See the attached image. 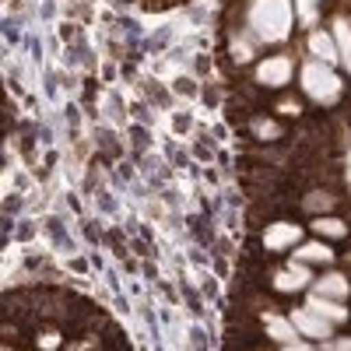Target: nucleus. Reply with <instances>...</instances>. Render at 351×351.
Instances as JSON below:
<instances>
[{
  "label": "nucleus",
  "instance_id": "obj_1",
  "mask_svg": "<svg viewBox=\"0 0 351 351\" xmlns=\"http://www.w3.org/2000/svg\"><path fill=\"white\" fill-rule=\"evenodd\" d=\"M246 25L260 43H285L291 32V0H250Z\"/></svg>",
  "mask_w": 351,
  "mask_h": 351
},
{
  "label": "nucleus",
  "instance_id": "obj_2",
  "mask_svg": "<svg viewBox=\"0 0 351 351\" xmlns=\"http://www.w3.org/2000/svg\"><path fill=\"white\" fill-rule=\"evenodd\" d=\"M299 84H302V92L319 102V106H334L341 102V92H344V84L337 77V71L324 60H306L302 71H299Z\"/></svg>",
  "mask_w": 351,
  "mask_h": 351
},
{
  "label": "nucleus",
  "instance_id": "obj_3",
  "mask_svg": "<svg viewBox=\"0 0 351 351\" xmlns=\"http://www.w3.org/2000/svg\"><path fill=\"white\" fill-rule=\"evenodd\" d=\"M295 74V64H291V56H267V60L256 64V81L267 84V88H285Z\"/></svg>",
  "mask_w": 351,
  "mask_h": 351
},
{
  "label": "nucleus",
  "instance_id": "obj_4",
  "mask_svg": "<svg viewBox=\"0 0 351 351\" xmlns=\"http://www.w3.org/2000/svg\"><path fill=\"white\" fill-rule=\"evenodd\" d=\"M291 324H295V330L302 337H313V341H327L330 330H334L330 319H324V316L313 313V309H295V313H291Z\"/></svg>",
  "mask_w": 351,
  "mask_h": 351
},
{
  "label": "nucleus",
  "instance_id": "obj_5",
  "mask_svg": "<svg viewBox=\"0 0 351 351\" xmlns=\"http://www.w3.org/2000/svg\"><path fill=\"white\" fill-rule=\"evenodd\" d=\"M309 281H313L309 263H302V260H291L285 271H278V274H274V288H278V291H285V295H291V291H302Z\"/></svg>",
  "mask_w": 351,
  "mask_h": 351
},
{
  "label": "nucleus",
  "instance_id": "obj_6",
  "mask_svg": "<svg viewBox=\"0 0 351 351\" xmlns=\"http://www.w3.org/2000/svg\"><path fill=\"white\" fill-rule=\"evenodd\" d=\"M302 243V228L291 225V221H274L267 232H263V246L267 250H288V246H299Z\"/></svg>",
  "mask_w": 351,
  "mask_h": 351
},
{
  "label": "nucleus",
  "instance_id": "obj_7",
  "mask_svg": "<svg viewBox=\"0 0 351 351\" xmlns=\"http://www.w3.org/2000/svg\"><path fill=\"white\" fill-rule=\"evenodd\" d=\"M263 334L281 348L299 341V330H295V324H291V316H278V313H263Z\"/></svg>",
  "mask_w": 351,
  "mask_h": 351
},
{
  "label": "nucleus",
  "instance_id": "obj_8",
  "mask_svg": "<svg viewBox=\"0 0 351 351\" xmlns=\"http://www.w3.org/2000/svg\"><path fill=\"white\" fill-rule=\"evenodd\" d=\"M313 291H316V295H324V299L344 302V299L351 295V285H348V278H344L341 271H330V274H324V278L313 281Z\"/></svg>",
  "mask_w": 351,
  "mask_h": 351
},
{
  "label": "nucleus",
  "instance_id": "obj_9",
  "mask_svg": "<svg viewBox=\"0 0 351 351\" xmlns=\"http://www.w3.org/2000/svg\"><path fill=\"white\" fill-rule=\"evenodd\" d=\"M306 309H313V313H319L324 319H330V324L337 327V324H348V309H344V302H337V299H324V295H309V302H306Z\"/></svg>",
  "mask_w": 351,
  "mask_h": 351
},
{
  "label": "nucleus",
  "instance_id": "obj_10",
  "mask_svg": "<svg viewBox=\"0 0 351 351\" xmlns=\"http://www.w3.org/2000/svg\"><path fill=\"white\" fill-rule=\"evenodd\" d=\"M309 53H313V60H324V64H337L341 60V53H337V43H334V36L330 32H313L309 39Z\"/></svg>",
  "mask_w": 351,
  "mask_h": 351
},
{
  "label": "nucleus",
  "instance_id": "obj_11",
  "mask_svg": "<svg viewBox=\"0 0 351 351\" xmlns=\"http://www.w3.org/2000/svg\"><path fill=\"white\" fill-rule=\"evenodd\" d=\"M330 36H334V43H337V53H341L344 71L351 74V21H348V18H334V21H330Z\"/></svg>",
  "mask_w": 351,
  "mask_h": 351
},
{
  "label": "nucleus",
  "instance_id": "obj_12",
  "mask_svg": "<svg viewBox=\"0 0 351 351\" xmlns=\"http://www.w3.org/2000/svg\"><path fill=\"white\" fill-rule=\"evenodd\" d=\"M295 260H302V263H330V260H334V250H330V243H327V239L299 243Z\"/></svg>",
  "mask_w": 351,
  "mask_h": 351
},
{
  "label": "nucleus",
  "instance_id": "obj_13",
  "mask_svg": "<svg viewBox=\"0 0 351 351\" xmlns=\"http://www.w3.org/2000/svg\"><path fill=\"white\" fill-rule=\"evenodd\" d=\"M313 232H316L319 239H330V243H337V239H344V236H348V225H344L341 218L324 215V218H316V221H313Z\"/></svg>",
  "mask_w": 351,
  "mask_h": 351
},
{
  "label": "nucleus",
  "instance_id": "obj_14",
  "mask_svg": "<svg viewBox=\"0 0 351 351\" xmlns=\"http://www.w3.org/2000/svg\"><path fill=\"white\" fill-rule=\"evenodd\" d=\"M330 208H334V193L330 190H313V193H306L302 197V211H313V215H330Z\"/></svg>",
  "mask_w": 351,
  "mask_h": 351
},
{
  "label": "nucleus",
  "instance_id": "obj_15",
  "mask_svg": "<svg viewBox=\"0 0 351 351\" xmlns=\"http://www.w3.org/2000/svg\"><path fill=\"white\" fill-rule=\"evenodd\" d=\"M250 127H253V134H256V137H263V141L281 137V123H274L271 116H256V120H250Z\"/></svg>",
  "mask_w": 351,
  "mask_h": 351
},
{
  "label": "nucleus",
  "instance_id": "obj_16",
  "mask_svg": "<svg viewBox=\"0 0 351 351\" xmlns=\"http://www.w3.org/2000/svg\"><path fill=\"white\" fill-rule=\"evenodd\" d=\"M39 348H43V351H56V348H60V334H56V330L39 334Z\"/></svg>",
  "mask_w": 351,
  "mask_h": 351
},
{
  "label": "nucleus",
  "instance_id": "obj_17",
  "mask_svg": "<svg viewBox=\"0 0 351 351\" xmlns=\"http://www.w3.org/2000/svg\"><path fill=\"white\" fill-rule=\"evenodd\" d=\"M327 351H351V337H337V341H330Z\"/></svg>",
  "mask_w": 351,
  "mask_h": 351
},
{
  "label": "nucleus",
  "instance_id": "obj_18",
  "mask_svg": "<svg viewBox=\"0 0 351 351\" xmlns=\"http://www.w3.org/2000/svg\"><path fill=\"white\" fill-rule=\"evenodd\" d=\"M285 351H313V348L302 344V341H291V344H285Z\"/></svg>",
  "mask_w": 351,
  "mask_h": 351
},
{
  "label": "nucleus",
  "instance_id": "obj_19",
  "mask_svg": "<svg viewBox=\"0 0 351 351\" xmlns=\"http://www.w3.org/2000/svg\"><path fill=\"white\" fill-rule=\"evenodd\" d=\"M8 351H11V348H8Z\"/></svg>",
  "mask_w": 351,
  "mask_h": 351
}]
</instances>
